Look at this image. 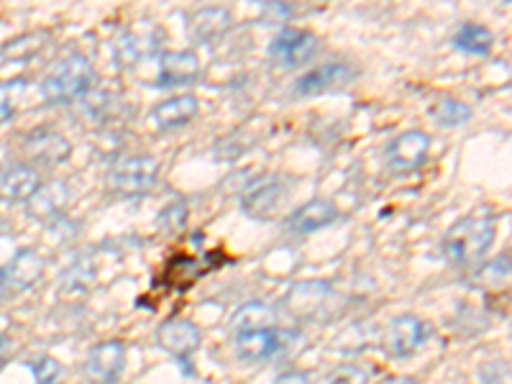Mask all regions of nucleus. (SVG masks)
Instances as JSON below:
<instances>
[{
  "label": "nucleus",
  "instance_id": "dca6fc26",
  "mask_svg": "<svg viewBox=\"0 0 512 384\" xmlns=\"http://www.w3.org/2000/svg\"><path fill=\"white\" fill-rule=\"evenodd\" d=\"M39 187V172L31 164H8L0 169V200H29Z\"/></svg>",
  "mask_w": 512,
  "mask_h": 384
},
{
  "label": "nucleus",
  "instance_id": "72a5a7b5",
  "mask_svg": "<svg viewBox=\"0 0 512 384\" xmlns=\"http://www.w3.org/2000/svg\"><path fill=\"white\" fill-rule=\"evenodd\" d=\"M6 231H8V223L3 221V218H0V236H3V233H6Z\"/></svg>",
  "mask_w": 512,
  "mask_h": 384
},
{
  "label": "nucleus",
  "instance_id": "393cba45",
  "mask_svg": "<svg viewBox=\"0 0 512 384\" xmlns=\"http://www.w3.org/2000/svg\"><path fill=\"white\" fill-rule=\"evenodd\" d=\"M472 108L464 103V100H456V98H446L438 103L436 108V121L446 128H456V126H464V123L472 121Z\"/></svg>",
  "mask_w": 512,
  "mask_h": 384
},
{
  "label": "nucleus",
  "instance_id": "a878e982",
  "mask_svg": "<svg viewBox=\"0 0 512 384\" xmlns=\"http://www.w3.org/2000/svg\"><path fill=\"white\" fill-rule=\"evenodd\" d=\"M479 280L482 282H492V287L495 290H500L502 285H507L510 282V256H497L495 262L487 264V267H482V272H479Z\"/></svg>",
  "mask_w": 512,
  "mask_h": 384
},
{
  "label": "nucleus",
  "instance_id": "c756f323",
  "mask_svg": "<svg viewBox=\"0 0 512 384\" xmlns=\"http://www.w3.org/2000/svg\"><path fill=\"white\" fill-rule=\"evenodd\" d=\"M482 384H510V364L507 361H489L479 369Z\"/></svg>",
  "mask_w": 512,
  "mask_h": 384
},
{
  "label": "nucleus",
  "instance_id": "9d476101",
  "mask_svg": "<svg viewBox=\"0 0 512 384\" xmlns=\"http://www.w3.org/2000/svg\"><path fill=\"white\" fill-rule=\"evenodd\" d=\"M356 72L351 70L349 64H323V67H315V70L305 72L300 80L295 82V93L297 95H323L331 93V90H341L349 88L351 82H354Z\"/></svg>",
  "mask_w": 512,
  "mask_h": 384
},
{
  "label": "nucleus",
  "instance_id": "bb28decb",
  "mask_svg": "<svg viewBox=\"0 0 512 384\" xmlns=\"http://www.w3.org/2000/svg\"><path fill=\"white\" fill-rule=\"evenodd\" d=\"M323 384H369V372L356 364H344L333 369Z\"/></svg>",
  "mask_w": 512,
  "mask_h": 384
},
{
  "label": "nucleus",
  "instance_id": "412c9836",
  "mask_svg": "<svg viewBox=\"0 0 512 384\" xmlns=\"http://www.w3.org/2000/svg\"><path fill=\"white\" fill-rule=\"evenodd\" d=\"M190 29L198 41H213L231 29V13L226 8H203L192 16Z\"/></svg>",
  "mask_w": 512,
  "mask_h": 384
},
{
  "label": "nucleus",
  "instance_id": "1a4fd4ad",
  "mask_svg": "<svg viewBox=\"0 0 512 384\" xmlns=\"http://www.w3.org/2000/svg\"><path fill=\"white\" fill-rule=\"evenodd\" d=\"M318 49V39L315 34L303 29H285L274 36L269 44V57L282 67H300L308 62Z\"/></svg>",
  "mask_w": 512,
  "mask_h": 384
},
{
  "label": "nucleus",
  "instance_id": "20e7f679",
  "mask_svg": "<svg viewBox=\"0 0 512 384\" xmlns=\"http://www.w3.org/2000/svg\"><path fill=\"white\" fill-rule=\"evenodd\" d=\"M433 336L431 326L420 320L418 315H397L390 320V326L384 331V351L392 356V359H408V356L418 354L428 338Z\"/></svg>",
  "mask_w": 512,
  "mask_h": 384
},
{
  "label": "nucleus",
  "instance_id": "aec40b11",
  "mask_svg": "<svg viewBox=\"0 0 512 384\" xmlns=\"http://www.w3.org/2000/svg\"><path fill=\"white\" fill-rule=\"evenodd\" d=\"M277 326V310L267 303H246L231 315V336L233 333L259 331V328Z\"/></svg>",
  "mask_w": 512,
  "mask_h": 384
},
{
  "label": "nucleus",
  "instance_id": "39448f33",
  "mask_svg": "<svg viewBox=\"0 0 512 384\" xmlns=\"http://www.w3.org/2000/svg\"><path fill=\"white\" fill-rule=\"evenodd\" d=\"M431 154V136L425 131H405V134L395 136V139L387 144L384 149V159H387V167L395 172V175H410V172H418Z\"/></svg>",
  "mask_w": 512,
  "mask_h": 384
},
{
  "label": "nucleus",
  "instance_id": "473e14b6",
  "mask_svg": "<svg viewBox=\"0 0 512 384\" xmlns=\"http://www.w3.org/2000/svg\"><path fill=\"white\" fill-rule=\"evenodd\" d=\"M6 344H8V338L3 336V333H0V354H3V349H6Z\"/></svg>",
  "mask_w": 512,
  "mask_h": 384
},
{
  "label": "nucleus",
  "instance_id": "4468645a",
  "mask_svg": "<svg viewBox=\"0 0 512 384\" xmlns=\"http://www.w3.org/2000/svg\"><path fill=\"white\" fill-rule=\"evenodd\" d=\"M285 198V187L277 177L267 175V177H259L256 182H251L246 187V192L241 195V205L249 216L254 218H269L274 213V208L282 203Z\"/></svg>",
  "mask_w": 512,
  "mask_h": 384
},
{
  "label": "nucleus",
  "instance_id": "7c9ffc66",
  "mask_svg": "<svg viewBox=\"0 0 512 384\" xmlns=\"http://www.w3.org/2000/svg\"><path fill=\"white\" fill-rule=\"evenodd\" d=\"M274 384H310V377L305 372H287Z\"/></svg>",
  "mask_w": 512,
  "mask_h": 384
},
{
  "label": "nucleus",
  "instance_id": "b1692460",
  "mask_svg": "<svg viewBox=\"0 0 512 384\" xmlns=\"http://www.w3.org/2000/svg\"><path fill=\"white\" fill-rule=\"evenodd\" d=\"M95 282V267L88 262V259H77L62 277V290L64 292H75V295H82L88 292L90 285Z\"/></svg>",
  "mask_w": 512,
  "mask_h": 384
},
{
  "label": "nucleus",
  "instance_id": "6e6552de",
  "mask_svg": "<svg viewBox=\"0 0 512 384\" xmlns=\"http://www.w3.org/2000/svg\"><path fill=\"white\" fill-rule=\"evenodd\" d=\"M200 344H203V333L187 318L164 320L157 331V346L175 359H187L200 349Z\"/></svg>",
  "mask_w": 512,
  "mask_h": 384
},
{
  "label": "nucleus",
  "instance_id": "f257e3e1",
  "mask_svg": "<svg viewBox=\"0 0 512 384\" xmlns=\"http://www.w3.org/2000/svg\"><path fill=\"white\" fill-rule=\"evenodd\" d=\"M497 236L495 221L489 216H469L448 228L443 236V256L451 267H474L487 256Z\"/></svg>",
  "mask_w": 512,
  "mask_h": 384
},
{
  "label": "nucleus",
  "instance_id": "a211bd4d",
  "mask_svg": "<svg viewBox=\"0 0 512 384\" xmlns=\"http://www.w3.org/2000/svg\"><path fill=\"white\" fill-rule=\"evenodd\" d=\"M338 218V208L328 200H310L303 208H297L290 218H287V228L295 233H315L320 228L331 226Z\"/></svg>",
  "mask_w": 512,
  "mask_h": 384
},
{
  "label": "nucleus",
  "instance_id": "ddd939ff",
  "mask_svg": "<svg viewBox=\"0 0 512 384\" xmlns=\"http://www.w3.org/2000/svg\"><path fill=\"white\" fill-rule=\"evenodd\" d=\"M200 77V59L195 52H167L159 57L157 88L192 85Z\"/></svg>",
  "mask_w": 512,
  "mask_h": 384
},
{
  "label": "nucleus",
  "instance_id": "0eeeda50",
  "mask_svg": "<svg viewBox=\"0 0 512 384\" xmlns=\"http://www.w3.org/2000/svg\"><path fill=\"white\" fill-rule=\"evenodd\" d=\"M126 367V344L123 341H103L93 346L85 361V377L90 384H116Z\"/></svg>",
  "mask_w": 512,
  "mask_h": 384
},
{
  "label": "nucleus",
  "instance_id": "f8f14e48",
  "mask_svg": "<svg viewBox=\"0 0 512 384\" xmlns=\"http://www.w3.org/2000/svg\"><path fill=\"white\" fill-rule=\"evenodd\" d=\"M333 290L326 282H297L285 297V308L290 310L295 318H318L320 310H326L328 303L333 300Z\"/></svg>",
  "mask_w": 512,
  "mask_h": 384
},
{
  "label": "nucleus",
  "instance_id": "cd10ccee",
  "mask_svg": "<svg viewBox=\"0 0 512 384\" xmlns=\"http://www.w3.org/2000/svg\"><path fill=\"white\" fill-rule=\"evenodd\" d=\"M31 372H34L36 384H57L62 377V364L52 356H41L31 364Z\"/></svg>",
  "mask_w": 512,
  "mask_h": 384
},
{
  "label": "nucleus",
  "instance_id": "7ed1b4c3",
  "mask_svg": "<svg viewBox=\"0 0 512 384\" xmlns=\"http://www.w3.org/2000/svg\"><path fill=\"white\" fill-rule=\"evenodd\" d=\"M159 180V162L149 154L126 157L113 167L111 190L121 198H139L152 190Z\"/></svg>",
  "mask_w": 512,
  "mask_h": 384
},
{
  "label": "nucleus",
  "instance_id": "f704fd0d",
  "mask_svg": "<svg viewBox=\"0 0 512 384\" xmlns=\"http://www.w3.org/2000/svg\"><path fill=\"white\" fill-rule=\"evenodd\" d=\"M3 300H6V287L0 285V305H3Z\"/></svg>",
  "mask_w": 512,
  "mask_h": 384
},
{
  "label": "nucleus",
  "instance_id": "2eb2a0df",
  "mask_svg": "<svg viewBox=\"0 0 512 384\" xmlns=\"http://www.w3.org/2000/svg\"><path fill=\"white\" fill-rule=\"evenodd\" d=\"M198 105L200 103L195 95H175V98L154 105L152 113H149V123H152L154 128H159V131L180 128L198 116Z\"/></svg>",
  "mask_w": 512,
  "mask_h": 384
},
{
  "label": "nucleus",
  "instance_id": "f03ea898",
  "mask_svg": "<svg viewBox=\"0 0 512 384\" xmlns=\"http://www.w3.org/2000/svg\"><path fill=\"white\" fill-rule=\"evenodd\" d=\"M95 85V70L88 57L70 54L59 59L54 70L41 80V95L49 103H72L88 95Z\"/></svg>",
  "mask_w": 512,
  "mask_h": 384
},
{
  "label": "nucleus",
  "instance_id": "4be33fe9",
  "mask_svg": "<svg viewBox=\"0 0 512 384\" xmlns=\"http://www.w3.org/2000/svg\"><path fill=\"white\" fill-rule=\"evenodd\" d=\"M454 47L472 57H487L495 47V34L482 24H464L454 36Z\"/></svg>",
  "mask_w": 512,
  "mask_h": 384
},
{
  "label": "nucleus",
  "instance_id": "423d86ee",
  "mask_svg": "<svg viewBox=\"0 0 512 384\" xmlns=\"http://www.w3.org/2000/svg\"><path fill=\"white\" fill-rule=\"evenodd\" d=\"M295 341V336L280 328H259V331L233 333V349L236 356L244 361H267L274 359L280 351H287V346Z\"/></svg>",
  "mask_w": 512,
  "mask_h": 384
},
{
  "label": "nucleus",
  "instance_id": "9b49d317",
  "mask_svg": "<svg viewBox=\"0 0 512 384\" xmlns=\"http://www.w3.org/2000/svg\"><path fill=\"white\" fill-rule=\"evenodd\" d=\"M44 277V259L34 249L16 251L11 262L0 267V285L6 290H31Z\"/></svg>",
  "mask_w": 512,
  "mask_h": 384
},
{
  "label": "nucleus",
  "instance_id": "2f4dec72",
  "mask_svg": "<svg viewBox=\"0 0 512 384\" xmlns=\"http://www.w3.org/2000/svg\"><path fill=\"white\" fill-rule=\"evenodd\" d=\"M379 384H420V382H418V379L405 377V374H400V377H387V379H384V382H379Z\"/></svg>",
  "mask_w": 512,
  "mask_h": 384
},
{
  "label": "nucleus",
  "instance_id": "5701e85b",
  "mask_svg": "<svg viewBox=\"0 0 512 384\" xmlns=\"http://www.w3.org/2000/svg\"><path fill=\"white\" fill-rule=\"evenodd\" d=\"M29 149L44 162H62L67 154H70V144L67 139H62L59 134H49V131H41V134L31 136Z\"/></svg>",
  "mask_w": 512,
  "mask_h": 384
},
{
  "label": "nucleus",
  "instance_id": "c85d7f7f",
  "mask_svg": "<svg viewBox=\"0 0 512 384\" xmlns=\"http://www.w3.org/2000/svg\"><path fill=\"white\" fill-rule=\"evenodd\" d=\"M185 221H187V208H185V203H180V200L172 205H167V208L162 210V216H159V226L169 233L182 231V228H185Z\"/></svg>",
  "mask_w": 512,
  "mask_h": 384
},
{
  "label": "nucleus",
  "instance_id": "f3484780",
  "mask_svg": "<svg viewBox=\"0 0 512 384\" xmlns=\"http://www.w3.org/2000/svg\"><path fill=\"white\" fill-rule=\"evenodd\" d=\"M26 203H29L26 213L36 221H57L70 203V190L64 182H49V185L39 187Z\"/></svg>",
  "mask_w": 512,
  "mask_h": 384
},
{
  "label": "nucleus",
  "instance_id": "6ab92c4d",
  "mask_svg": "<svg viewBox=\"0 0 512 384\" xmlns=\"http://www.w3.org/2000/svg\"><path fill=\"white\" fill-rule=\"evenodd\" d=\"M157 49H159V34H154V31H149V34L128 31V34H123L121 39L116 41L113 54H116L118 64H123V67H136L141 59L157 54Z\"/></svg>",
  "mask_w": 512,
  "mask_h": 384
}]
</instances>
